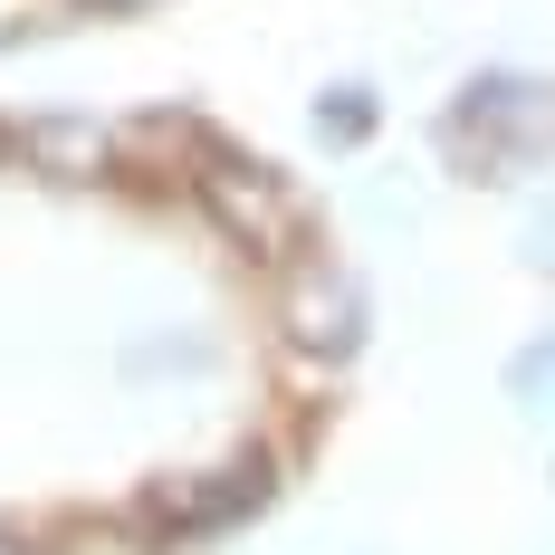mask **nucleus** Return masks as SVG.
<instances>
[{
  "label": "nucleus",
  "mask_w": 555,
  "mask_h": 555,
  "mask_svg": "<svg viewBox=\"0 0 555 555\" xmlns=\"http://www.w3.org/2000/svg\"><path fill=\"white\" fill-rule=\"evenodd\" d=\"M182 489H192V499H164V517L202 537V527H240L249 507H269L278 469H269V460H240V469H221V479H182Z\"/></svg>",
  "instance_id": "nucleus-4"
},
{
  "label": "nucleus",
  "mask_w": 555,
  "mask_h": 555,
  "mask_svg": "<svg viewBox=\"0 0 555 555\" xmlns=\"http://www.w3.org/2000/svg\"><path fill=\"white\" fill-rule=\"evenodd\" d=\"M507 392H517L527 412H546V402H555V335H537V345L507 364Z\"/></svg>",
  "instance_id": "nucleus-6"
},
{
  "label": "nucleus",
  "mask_w": 555,
  "mask_h": 555,
  "mask_svg": "<svg viewBox=\"0 0 555 555\" xmlns=\"http://www.w3.org/2000/svg\"><path fill=\"white\" fill-rule=\"evenodd\" d=\"M0 555H29V537H10V527H0Z\"/></svg>",
  "instance_id": "nucleus-7"
},
{
  "label": "nucleus",
  "mask_w": 555,
  "mask_h": 555,
  "mask_svg": "<svg viewBox=\"0 0 555 555\" xmlns=\"http://www.w3.org/2000/svg\"><path fill=\"white\" fill-rule=\"evenodd\" d=\"M278 326L297 335L307 354H354L364 345V287L345 259H287V287H278Z\"/></svg>",
  "instance_id": "nucleus-2"
},
{
  "label": "nucleus",
  "mask_w": 555,
  "mask_h": 555,
  "mask_svg": "<svg viewBox=\"0 0 555 555\" xmlns=\"http://www.w3.org/2000/svg\"><path fill=\"white\" fill-rule=\"evenodd\" d=\"M374 125H384V96H374L364 77H345V87H326V96H317V144H335V154H354Z\"/></svg>",
  "instance_id": "nucleus-5"
},
{
  "label": "nucleus",
  "mask_w": 555,
  "mask_h": 555,
  "mask_svg": "<svg viewBox=\"0 0 555 555\" xmlns=\"http://www.w3.org/2000/svg\"><path fill=\"white\" fill-rule=\"evenodd\" d=\"M202 202L230 221V240H240V249H278V240H287V182H278V172H259L249 154H211Z\"/></svg>",
  "instance_id": "nucleus-3"
},
{
  "label": "nucleus",
  "mask_w": 555,
  "mask_h": 555,
  "mask_svg": "<svg viewBox=\"0 0 555 555\" xmlns=\"http://www.w3.org/2000/svg\"><path fill=\"white\" fill-rule=\"evenodd\" d=\"M441 154L469 182H507V172L546 164L555 154V77H527V67L469 77L441 106Z\"/></svg>",
  "instance_id": "nucleus-1"
}]
</instances>
